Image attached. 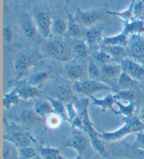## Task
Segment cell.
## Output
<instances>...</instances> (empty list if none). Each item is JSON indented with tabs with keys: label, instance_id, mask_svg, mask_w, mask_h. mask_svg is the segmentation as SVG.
Wrapping results in <instances>:
<instances>
[{
	"label": "cell",
	"instance_id": "f6af8a7d",
	"mask_svg": "<svg viewBox=\"0 0 144 159\" xmlns=\"http://www.w3.org/2000/svg\"><path fill=\"white\" fill-rule=\"evenodd\" d=\"M31 159H43V158H42V156H40L37 155V156H35V157H34V158H31Z\"/></svg>",
	"mask_w": 144,
	"mask_h": 159
},
{
	"label": "cell",
	"instance_id": "ac0fdd59",
	"mask_svg": "<svg viewBox=\"0 0 144 159\" xmlns=\"http://www.w3.org/2000/svg\"><path fill=\"white\" fill-rule=\"evenodd\" d=\"M92 99L94 104L98 107H102L103 108H112L115 104H116L117 101L119 100L118 97L116 95H108V96L104 97L103 99H96L94 97L90 96Z\"/></svg>",
	"mask_w": 144,
	"mask_h": 159
},
{
	"label": "cell",
	"instance_id": "83f0119b",
	"mask_svg": "<svg viewBox=\"0 0 144 159\" xmlns=\"http://www.w3.org/2000/svg\"><path fill=\"white\" fill-rule=\"evenodd\" d=\"M40 153L43 159H58L60 156V151L51 147H41Z\"/></svg>",
	"mask_w": 144,
	"mask_h": 159
},
{
	"label": "cell",
	"instance_id": "484cf974",
	"mask_svg": "<svg viewBox=\"0 0 144 159\" xmlns=\"http://www.w3.org/2000/svg\"><path fill=\"white\" fill-rule=\"evenodd\" d=\"M73 53L74 55L79 59H85L89 55V49L87 44L84 42L76 44L73 48Z\"/></svg>",
	"mask_w": 144,
	"mask_h": 159
},
{
	"label": "cell",
	"instance_id": "6da1fadb",
	"mask_svg": "<svg viewBox=\"0 0 144 159\" xmlns=\"http://www.w3.org/2000/svg\"><path fill=\"white\" fill-rule=\"evenodd\" d=\"M144 130V124L140 119L137 118H131L127 120L120 128L113 132H103L101 133H98V137L101 139L106 142H115L127 136L128 134L132 133H138Z\"/></svg>",
	"mask_w": 144,
	"mask_h": 159
},
{
	"label": "cell",
	"instance_id": "d4e9b609",
	"mask_svg": "<svg viewBox=\"0 0 144 159\" xmlns=\"http://www.w3.org/2000/svg\"><path fill=\"white\" fill-rule=\"evenodd\" d=\"M20 100V97L18 95L17 90L11 92L10 93L5 94L3 99L4 107L9 109L13 106L18 104Z\"/></svg>",
	"mask_w": 144,
	"mask_h": 159
},
{
	"label": "cell",
	"instance_id": "e0dca14e",
	"mask_svg": "<svg viewBox=\"0 0 144 159\" xmlns=\"http://www.w3.org/2000/svg\"><path fill=\"white\" fill-rule=\"evenodd\" d=\"M34 111L39 116L50 115L54 113V107L50 101H39L34 105Z\"/></svg>",
	"mask_w": 144,
	"mask_h": 159
},
{
	"label": "cell",
	"instance_id": "7402d4cb",
	"mask_svg": "<svg viewBox=\"0 0 144 159\" xmlns=\"http://www.w3.org/2000/svg\"><path fill=\"white\" fill-rule=\"evenodd\" d=\"M123 32L127 35L132 33H144V23L141 20H130L127 23Z\"/></svg>",
	"mask_w": 144,
	"mask_h": 159
},
{
	"label": "cell",
	"instance_id": "74e56055",
	"mask_svg": "<svg viewBox=\"0 0 144 159\" xmlns=\"http://www.w3.org/2000/svg\"><path fill=\"white\" fill-rule=\"evenodd\" d=\"M116 104L118 105V107L119 108V113L123 115L129 116L132 114L133 111L134 110V105L133 103H130V104L128 105H123L121 104L120 103H119L118 102H117Z\"/></svg>",
	"mask_w": 144,
	"mask_h": 159
},
{
	"label": "cell",
	"instance_id": "603a6c76",
	"mask_svg": "<svg viewBox=\"0 0 144 159\" xmlns=\"http://www.w3.org/2000/svg\"><path fill=\"white\" fill-rule=\"evenodd\" d=\"M86 70L83 66L81 65H74L70 66L67 71V75L70 79L74 80H78L84 78Z\"/></svg>",
	"mask_w": 144,
	"mask_h": 159
},
{
	"label": "cell",
	"instance_id": "9c48e42d",
	"mask_svg": "<svg viewBox=\"0 0 144 159\" xmlns=\"http://www.w3.org/2000/svg\"><path fill=\"white\" fill-rule=\"evenodd\" d=\"M121 67L124 72L134 79H140L144 75V68L135 61L125 58L121 61Z\"/></svg>",
	"mask_w": 144,
	"mask_h": 159
},
{
	"label": "cell",
	"instance_id": "1f68e13d",
	"mask_svg": "<svg viewBox=\"0 0 144 159\" xmlns=\"http://www.w3.org/2000/svg\"><path fill=\"white\" fill-rule=\"evenodd\" d=\"M87 73L89 78L92 80L99 78L102 76L101 68H98L94 62L89 63L87 68Z\"/></svg>",
	"mask_w": 144,
	"mask_h": 159
},
{
	"label": "cell",
	"instance_id": "ba28073f",
	"mask_svg": "<svg viewBox=\"0 0 144 159\" xmlns=\"http://www.w3.org/2000/svg\"><path fill=\"white\" fill-rule=\"evenodd\" d=\"M36 24L42 38H49L53 25L52 14L44 11L39 13L36 17Z\"/></svg>",
	"mask_w": 144,
	"mask_h": 159
},
{
	"label": "cell",
	"instance_id": "4316f807",
	"mask_svg": "<svg viewBox=\"0 0 144 159\" xmlns=\"http://www.w3.org/2000/svg\"><path fill=\"white\" fill-rule=\"evenodd\" d=\"M62 116L56 113H53L49 115L47 118V125L50 129H57L62 125Z\"/></svg>",
	"mask_w": 144,
	"mask_h": 159
},
{
	"label": "cell",
	"instance_id": "52a82bcc",
	"mask_svg": "<svg viewBox=\"0 0 144 159\" xmlns=\"http://www.w3.org/2000/svg\"><path fill=\"white\" fill-rule=\"evenodd\" d=\"M38 58L36 56L30 54H22L15 62L14 69L18 78H20L28 73L31 67L37 63Z\"/></svg>",
	"mask_w": 144,
	"mask_h": 159
},
{
	"label": "cell",
	"instance_id": "b9f144b4",
	"mask_svg": "<svg viewBox=\"0 0 144 159\" xmlns=\"http://www.w3.org/2000/svg\"><path fill=\"white\" fill-rule=\"evenodd\" d=\"M137 142L141 147L144 148V132H138L137 134Z\"/></svg>",
	"mask_w": 144,
	"mask_h": 159
},
{
	"label": "cell",
	"instance_id": "ffe728a7",
	"mask_svg": "<svg viewBox=\"0 0 144 159\" xmlns=\"http://www.w3.org/2000/svg\"><path fill=\"white\" fill-rule=\"evenodd\" d=\"M40 116H39L34 111L25 109L21 112L20 115V120L28 125H34L40 120Z\"/></svg>",
	"mask_w": 144,
	"mask_h": 159
},
{
	"label": "cell",
	"instance_id": "8fae6325",
	"mask_svg": "<svg viewBox=\"0 0 144 159\" xmlns=\"http://www.w3.org/2000/svg\"><path fill=\"white\" fill-rule=\"evenodd\" d=\"M88 141L80 133H74L65 143L66 147H70L78 152H82L87 149Z\"/></svg>",
	"mask_w": 144,
	"mask_h": 159
},
{
	"label": "cell",
	"instance_id": "d590c367",
	"mask_svg": "<svg viewBox=\"0 0 144 159\" xmlns=\"http://www.w3.org/2000/svg\"><path fill=\"white\" fill-rule=\"evenodd\" d=\"M133 13H134V7H133V4H132L128 9L122 11L121 12H111L110 14L116 15L117 16L123 18V19L130 20L133 16Z\"/></svg>",
	"mask_w": 144,
	"mask_h": 159
},
{
	"label": "cell",
	"instance_id": "e575fe53",
	"mask_svg": "<svg viewBox=\"0 0 144 159\" xmlns=\"http://www.w3.org/2000/svg\"><path fill=\"white\" fill-rule=\"evenodd\" d=\"M49 74L47 72H39L34 74L33 76V78H31V83L33 84H37L43 83L45 80L49 78Z\"/></svg>",
	"mask_w": 144,
	"mask_h": 159
},
{
	"label": "cell",
	"instance_id": "3957f363",
	"mask_svg": "<svg viewBox=\"0 0 144 159\" xmlns=\"http://www.w3.org/2000/svg\"><path fill=\"white\" fill-rule=\"evenodd\" d=\"M46 51L52 59L62 62L70 61L74 55L70 47L65 42L61 40L49 42L47 45Z\"/></svg>",
	"mask_w": 144,
	"mask_h": 159
},
{
	"label": "cell",
	"instance_id": "8992f818",
	"mask_svg": "<svg viewBox=\"0 0 144 159\" xmlns=\"http://www.w3.org/2000/svg\"><path fill=\"white\" fill-rule=\"evenodd\" d=\"M21 28L23 33L26 38L34 42H41L42 37L38 30L36 23L29 14H23L21 21Z\"/></svg>",
	"mask_w": 144,
	"mask_h": 159
},
{
	"label": "cell",
	"instance_id": "f546056e",
	"mask_svg": "<svg viewBox=\"0 0 144 159\" xmlns=\"http://www.w3.org/2000/svg\"><path fill=\"white\" fill-rule=\"evenodd\" d=\"M50 102L54 107V113L60 115L62 117H67V113H66V107L64 106L63 102H61L59 100H57L54 98L49 99Z\"/></svg>",
	"mask_w": 144,
	"mask_h": 159
},
{
	"label": "cell",
	"instance_id": "60d3db41",
	"mask_svg": "<svg viewBox=\"0 0 144 159\" xmlns=\"http://www.w3.org/2000/svg\"><path fill=\"white\" fill-rule=\"evenodd\" d=\"M3 36L5 41L7 42H11L13 38H14V33H13L11 28L9 26H5L3 29Z\"/></svg>",
	"mask_w": 144,
	"mask_h": 159
},
{
	"label": "cell",
	"instance_id": "30bf717a",
	"mask_svg": "<svg viewBox=\"0 0 144 159\" xmlns=\"http://www.w3.org/2000/svg\"><path fill=\"white\" fill-rule=\"evenodd\" d=\"M4 140L11 142L13 144L19 149L25 147H30L32 143L31 137L30 135L26 132H14L7 137Z\"/></svg>",
	"mask_w": 144,
	"mask_h": 159
},
{
	"label": "cell",
	"instance_id": "5b68a950",
	"mask_svg": "<svg viewBox=\"0 0 144 159\" xmlns=\"http://www.w3.org/2000/svg\"><path fill=\"white\" fill-rule=\"evenodd\" d=\"M79 25L84 27H92L103 18V14L97 11H83L77 9L74 16Z\"/></svg>",
	"mask_w": 144,
	"mask_h": 159
},
{
	"label": "cell",
	"instance_id": "4fadbf2b",
	"mask_svg": "<svg viewBox=\"0 0 144 159\" xmlns=\"http://www.w3.org/2000/svg\"><path fill=\"white\" fill-rule=\"evenodd\" d=\"M52 98L59 100L62 102H69L73 97V91L70 87L66 85L58 86L51 92Z\"/></svg>",
	"mask_w": 144,
	"mask_h": 159
},
{
	"label": "cell",
	"instance_id": "2e32d148",
	"mask_svg": "<svg viewBox=\"0 0 144 159\" xmlns=\"http://www.w3.org/2000/svg\"><path fill=\"white\" fill-rule=\"evenodd\" d=\"M17 92L20 99L24 100L39 97L41 94L40 90L33 85L23 86L17 89Z\"/></svg>",
	"mask_w": 144,
	"mask_h": 159
},
{
	"label": "cell",
	"instance_id": "8d00e7d4",
	"mask_svg": "<svg viewBox=\"0 0 144 159\" xmlns=\"http://www.w3.org/2000/svg\"><path fill=\"white\" fill-rule=\"evenodd\" d=\"M117 96L118 97L119 99L128 101V102H131L134 99V92L128 89H124L122 91H119L117 94Z\"/></svg>",
	"mask_w": 144,
	"mask_h": 159
},
{
	"label": "cell",
	"instance_id": "bcb514c9",
	"mask_svg": "<svg viewBox=\"0 0 144 159\" xmlns=\"http://www.w3.org/2000/svg\"><path fill=\"white\" fill-rule=\"evenodd\" d=\"M4 2H9V1H11V0H4Z\"/></svg>",
	"mask_w": 144,
	"mask_h": 159
},
{
	"label": "cell",
	"instance_id": "4dcf8cb0",
	"mask_svg": "<svg viewBox=\"0 0 144 159\" xmlns=\"http://www.w3.org/2000/svg\"><path fill=\"white\" fill-rule=\"evenodd\" d=\"M52 28L53 30L55 32V33L61 35L67 31L68 24L63 20L58 18V19H56L53 22Z\"/></svg>",
	"mask_w": 144,
	"mask_h": 159
},
{
	"label": "cell",
	"instance_id": "f35d334b",
	"mask_svg": "<svg viewBox=\"0 0 144 159\" xmlns=\"http://www.w3.org/2000/svg\"><path fill=\"white\" fill-rule=\"evenodd\" d=\"M96 58H97V61L101 63H103V64H106L112 59L111 56L106 51L98 52Z\"/></svg>",
	"mask_w": 144,
	"mask_h": 159
},
{
	"label": "cell",
	"instance_id": "277c9868",
	"mask_svg": "<svg viewBox=\"0 0 144 159\" xmlns=\"http://www.w3.org/2000/svg\"><path fill=\"white\" fill-rule=\"evenodd\" d=\"M74 89L77 93L83 94L88 96H92V94L97 92L109 91L111 89L108 84L92 79L77 81L74 84Z\"/></svg>",
	"mask_w": 144,
	"mask_h": 159
},
{
	"label": "cell",
	"instance_id": "5bb4252c",
	"mask_svg": "<svg viewBox=\"0 0 144 159\" xmlns=\"http://www.w3.org/2000/svg\"><path fill=\"white\" fill-rule=\"evenodd\" d=\"M127 35L122 32L119 35L114 36L106 37L102 40V44L104 46H126L128 43Z\"/></svg>",
	"mask_w": 144,
	"mask_h": 159
},
{
	"label": "cell",
	"instance_id": "7a4b0ae2",
	"mask_svg": "<svg viewBox=\"0 0 144 159\" xmlns=\"http://www.w3.org/2000/svg\"><path fill=\"white\" fill-rule=\"evenodd\" d=\"M80 117L83 124V129L89 136L91 143L97 152L103 157H108V153L105 147L101 142V139L98 137V134L93 127L92 122L90 120L89 112H88V102L84 105V110L81 113Z\"/></svg>",
	"mask_w": 144,
	"mask_h": 159
},
{
	"label": "cell",
	"instance_id": "44dd1931",
	"mask_svg": "<svg viewBox=\"0 0 144 159\" xmlns=\"http://www.w3.org/2000/svg\"><path fill=\"white\" fill-rule=\"evenodd\" d=\"M68 30L73 38H79L82 34L79 23L74 19V16L70 14H68Z\"/></svg>",
	"mask_w": 144,
	"mask_h": 159
},
{
	"label": "cell",
	"instance_id": "ee69618b",
	"mask_svg": "<svg viewBox=\"0 0 144 159\" xmlns=\"http://www.w3.org/2000/svg\"><path fill=\"white\" fill-rule=\"evenodd\" d=\"M140 120H141V122L144 124V107L143 108L142 111H141V118Z\"/></svg>",
	"mask_w": 144,
	"mask_h": 159
},
{
	"label": "cell",
	"instance_id": "cb8c5ba5",
	"mask_svg": "<svg viewBox=\"0 0 144 159\" xmlns=\"http://www.w3.org/2000/svg\"><path fill=\"white\" fill-rule=\"evenodd\" d=\"M129 53L134 59H144V40H138L134 42L130 47Z\"/></svg>",
	"mask_w": 144,
	"mask_h": 159
},
{
	"label": "cell",
	"instance_id": "d6a6232c",
	"mask_svg": "<svg viewBox=\"0 0 144 159\" xmlns=\"http://www.w3.org/2000/svg\"><path fill=\"white\" fill-rule=\"evenodd\" d=\"M16 146L7 140H4L3 143V158L4 159H11L14 154V147Z\"/></svg>",
	"mask_w": 144,
	"mask_h": 159
},
{
	"label": "cell",
	"instance_id": "f1b7e54d",
	"mask_svg": "<svg viewBox=\"0 0 144 159\" xmlns=\"http://www.w3.org/2000/svg\"><path fill=\"white\" fill-rule=\"evenodd\" d=\"M118 83L122 88L129 89L134 84V79L132 78L129 74L122 71L118 78Z\"/></svg>",
	"mask_w": 144,
	"mask_h": 159
},
{
	"label": "cell",
	"instance_id": "836d02e7",
	"mask_svg": "<svg viewBox=\"0 0 144 159\" xmlns=\"http://www.w3.org/2000/svg\"><path fill=\"white\" fill-rule=\"evenodd\" d=\"M19 153L21 156L26 159H31L37 156L35 149L31 147L20 148L19 149Z\"/></svg>",
	"mask_w": 144,
	"mask_h": 159
},
{
	"label": "cell",
	"instance_id": "9a60e30c",
	"mask_svg": "<svg viewBox=\"0 0 144 159\" xmlns=\"http://www.w3.org/2000/svg\"><path fill=\"white\" fill-rule=\"evenodd\" d=\"M102 76L107 79H115L119 78L122 73V68L121 66L110 64H103L101 68Z\"/></svg>",
	"mask_w": 144,
	"mask_h": 159
},
{
	"label": "cell",
	"instance_id": "7c38bea8",
	"mask_svg": "<svg viewBox=\"0 0 144 159\" xmlns=\"http://www.w3.org/2000/svg\"><path fill=\"white\" fill-rule=\"evenodd\" d=\"M103 28H94L87 31L85 34V39L87 44L91 47H97L103 40Z\"/></svg>",
	"mask_w": 144,
	"mask_h": 159
},
{
	"label": "cell",
	"instance_id": "ab89813d",
	"mask_svg": "<svg viewBox=\"0 0 144 159\" xmlns=\"http://www.w3.org/2000/svg\"><path fill=\"white\" fill-rule=\"evenodd\" d=\"M66 107V113H67V118L70 120H73L74 118L77 117V113L72 104H68L65 106Z\"/></svg>",
	"mask_w": 144,
	"mask_h": 159
},
{
	"label": "cell",
	"instance_id": "7bdbcfd3",
	"mask_svg": "<svg viewBox=\"0 0 144 159\" xmlns=\"http://www.w3.org/2000/svg\"><path fill=\"white\" fill-rule=\"evenodd\" d=\"M136 155L139 159H144V149H138L135 152Z\"/></svg>",
	"mask_w": 144,
	"mask_h": 159
},
{
	"label": "cell",
	"instance_id": "d6986e66",
	"mask_svg": "<svg viewBox=\"0 0 144 159\" xmlns=\"http://www.w3.org/2000/svg\"><path fill=\"white\" fill-rule=\"evenodd\" d=\"M104 49L111 56L112 59L122 61L126 58V52L122 46H104Z\"/></svg>",
	"mask_w": 144,
	"mask_h": 159
}]
</instances>
